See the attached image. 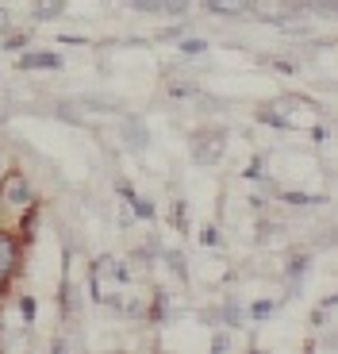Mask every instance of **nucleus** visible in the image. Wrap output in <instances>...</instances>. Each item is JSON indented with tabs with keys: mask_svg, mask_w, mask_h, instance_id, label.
I'll list each match as a JSON object with an SVG mask.
<instances>
[{
	"mask_svg": "<svg viewBox=\"0 0 338 354\" xmlns=\"http://www.w3.org/2000/svg\"><path fill=\"white\" fill-rule=\"evenodd\" d=\"M46 66H58L54 54H27L23 58V70H46Z\"/></svg>",
	"mask_w": 338,
	"mask_h": 354,
	"instance_id": "nucleus-5",
	"label": "nucleus"
},
{
	"mask_svg": "<svg viewBox=\"0 0 338 354\" xmlns=\"http://www.w3.org/2000/svg\"><path fill=\"white\" fill-rule=\"evenodd\" d=\"M215 16H246L250 12V0H204Z\"/></svg>",
	"mask_w": 338,
	"mask_h": 354,
	"instance_id": "nucleus-2",
	"label": "nucleus"
},
{
	"mask_svg": "<svg viewBox=\"0 0 338 354\" xmlns=\"http://www.w3.org/2000/svg\"><path fill=\"white\" fill-rule=\"evenodd\" d=\"M12 266H16V247H12L8 235H0V281L12 274Z\"/></svg>",
	"mask_w": 338,
	"mask_h": 354,
	"instance_id": "nucleus-3",
	"label": "nucleus"
},
{
	"mask_svg": "<svg viewBox=\"0 0 338 354\" xmlns=\"http://www.w3.org/2000/svg\"><path fill=\"white\" fill-rule=\"evenodd\" d=\"M62 4H66V0H43V4H39V16H46V19H50L54 12H62Z\"/></svg>",
	"mask_w": 338,
	"mask_h": 354,
	"instance_id": "nucleus-6",
	"label": "nucleus"
},
{
	"mask_svg": "<svg viewBox=\"0 0 338 354\" xmlns=\"http://www.w3.org/2000/svg\"><path fill=\"white\" fill-rule=\"evenodd\" d=\"M0 201L4 204H16V208H23V204L35 201V193H31V181H27L23 174H4V181H0Z\"/></svg>",
	"mask_w": 338,
	"mask_h": 354,
	"instance_id": "nucleus-1",
	"label": "nucleus"
},
{
	"mask_svg": "<svg viewBox=\"0 0 338 354\" xmlns=\"http://www.w3.org/2000/svg\"><path fill=\"white\" fill-rule=\"evenodd\" d=\"M135 4L146 12H185L188 0H135Z\"/></svg>",
	"mask_w": 338,
	"mask_h": 354,
	"instance_id": "nucleus-4",
	"label": "nucleus"
},
{
	"mask_svg": "<svg viewBox=\"0 0 338 354\" xmlns=\"http://www.w3.org/2000/svg\"><path fill=\"white\" fill-rule=\"evenodd\" d=\"M181 50H185V54H200V50H204V43H200V39H188V43H181Z\"/></svg>",
	"mask_w": 338,
	"mask_h": 354,
	"instance_id": "nucleus-7",
	"label": "nucleus"
}]
</instances>
